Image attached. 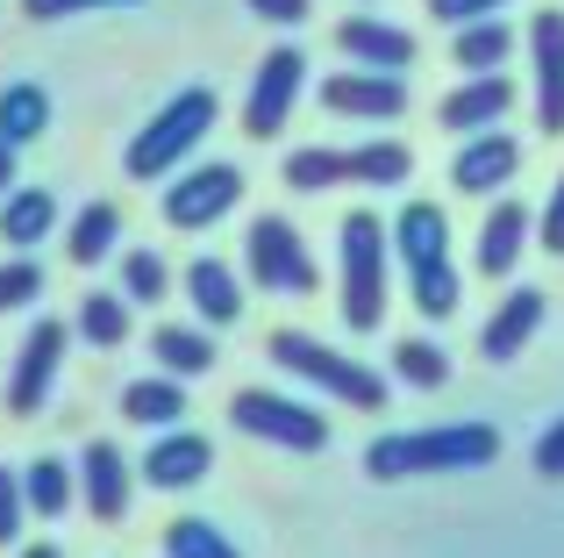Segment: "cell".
<instances>
[{"label":"cell","instance_id":"5bb4252c","mask_svg":"<svg viewBox=\"0 0 564 558\" xmlns=\"http://www.w3.org/2000/svg\"><path fill=\"white\" fill-rule=\"evenodd\" d=\"M129 494H137V473H129V451L94 437L79 451V502L94 508V523H122L129 516Z\"/></svg>","mask_w":564,"mask_h":558},{"label":"cell","instance_id":"83f0119b","mask_svg":"<svg viewBox=\"0 0 564 558\" xmlns=\"http://www.w3.org/2000/svg\"><path fill=\"white\" fill-rule=\"evenodd\" d=\"M344 165H350V180H358V186H408L414 151L400 137H372V143H358V151H344Z\"/></svg>","mask_w":564,"mask_h":558},{"label":"cell","instance_id":"4fadbf2b","mask_svg":"<svg viewBox=\"0 0 564 558\" xmlns=\"http://www.w3.org/2000/svg\"><path fill=\"white\" fill-rule=\"evenodd\" d=\"M529 72H536V129L564 137V14L543 8L529 22Z\"/></svg>","mask_w":564,"mask_h":558},{"label":"cell","instance_id":"5b68a950","mask_svg":"<svg viewBox=\"0 0 564 558\" xmlns=\"http://www.w3.org/2000/svg\"><path fill=\"white\" fill-rule=\"evenodd\" d=\"M243 272H250V287H264V293H315V279H322L307 237L286 215H258V223L243 229Z\"/></svg>","mask_w":564,"mask_h":558},{"label":"cell","instance_id":"d6a6232c","mask_svg":"<svg viewBox=\"0 0 564 558\" xmlns=\"http://www.w3.org/2000/svg\"><path fill=\"white\" fill-rule=\"evenodd\" d=\"M122 293H129L137 308H158V301L172 293V266H165L158 251H122Z\"/></svg>","mask_w":564,"mask_h":558},{"label":"cell","instance_id":"603a6c76","mask_svg":"<svg viewBox=\"0 0 564 558\" xmlns=\"http://www.w3.org/2000/svg\"><path fill=\"white\" fill-rule=\"evenodd\" d=\"M151 358H158V373H172V379H200V373H215V336L193 330V322H158Z\"/></svg>","mask_w":564,"mask_h":558},{"label":"cell","instance_id":"7402d4cb","mask_svg":"<svg viewBox=\"0 0 564 558\" xmlns=\"http://www.w3.org/2000/svg\"><path fill=\"white\" fill-rule=\"evenodd\" d=\"M122 416L137 422V430H180V416H186V379H172V373L129 379V387H122Z\"/></svg>","mask_w":564,"mask_h":558},{"label":"cell","instance_id":"60d3db41","mask_svg":"<svg viewBox=\"0 0 564 558\" xmlns=\"http://www.w3.org/2000/svg\"><path fill=\"white\" fill-rule=\"evenodd\" d=\"M536 473H551V480L564 473V416H557V422H551V430H543V437H536Z\"/></svg>","mask_w":564,"mask_h":558},{"label":"cell","instance_id":"8fae6325","mask_svg":"<svg viewBox=\"0 0 564 558\" xmlns=\"http://www.w3.org/2000/svg\"><path fill=\"white\" fill-rule=\"evenodd\" d=\"M207 465H215V444L193 430H151V451L137 459V480L158 494H186L207 480Z\"/></svg>","mask_w":564,"mask_h":558},{"label":"cell","instance_id":"1f68e13d","mask_svg":"<svg viewBox=\"0 0 564 558\" xmlns=\"http://www.w3.org/2000/svg\"><path fill=\"white\" fill-rule=\"evenodd\" d=\"M165 558H243V551H236L207 516H180V523L165 530Z\"/></svg>","mask_w":564,"mask_h":558},{"label":"cell","instance_id":"d590c367","mask_svg":"<svg viewBox=\"0 0 564 558\" xmlns=\"http://www.w3.org/2000/svg\"><path fill=\"white\" fill-rule=\"evenodd\" d=\"M22 523H29L22 473H8V465H0V545H14V537H22Z\"/></svg>","mask_w":564,"mask_h":558},{"label":"cell","instance_id":"ba28073f","mask_svg":"<svg viewBox=\"0 0 564 558\" xmlns=\"http://www.w3.org/2000/svg\"><path fill=\"white\" fill-rule=\"evenodd\" d=\"M243 201V165H193V172H172V186H165V223L172 229H215L221 215Z\"/></svg>","mask_w":564,"mask_h":558},{"label":"cell","instance_id":"30bf717a","mask_svg":"<svg viewBox=\"0 0 564 558\" xmlns=\"http://www.w3.org/2000/svg\"><path fill=\"white\" fill-rule=\"evenodd\" d=\"M322 115H344V122H393L408 115V79L400 72H329L322 79Z\"/></svg>","mask_w":564,"mask_h":558},{"label":"cell","instance_id":"4316f807","mask_svg":"<svg viewBox=\"0 0 564 558\" xmlns=\"http://www.w3.org/2000/svg\"><path fill=\"white\" fill-rule=\"evenodd\" d=\"M22 494H29V516H65L72 502H79V473H72L65 459H29L22 465Z\"/></svg>","mask_w":564,"mask_h":558},{"label":"cell","instance_id":"8d00e7d4","mask_svg":"<svg viewBox=\"0 0 564 558\" xmlns=\"http://www.w3.org/2000/svg\"><path fill=\"white\" fill-rule=\"evenodd\" d=\"M508 0H429V14L436 22H451V29H465V22H486V14H500Z\"/></svg>","mask_w":564,"mask_h":558},{"label":"cell","instance_id":"f35d334b","mask_svg":"<svg viewBox=\"0 0 564 558\" xmlns=\"http://www.w3.org/2000/svg\"><path fill=\"white\" fill-rule=\"evenodd\" d=\"M86 8H137V0H22V14L57 22V14H86Z\"/></svg>","mask_w":564,"mask_h":558},{"label":"cell","instance_id":"ac0fdd59","mask_svg":"<svg viewBox=\"0 0 564 558\" xmlns=\"http://www.w3.org/2000/svg\"><path fill=\"white\" fill-rule=\"evenodd\" d=\"M543 315H551V301H543L536 287H514L508 301L486 315V330H479V351H486V365H508V358H522V344L543 330Z\"/></svg>","mask_w":564,"mask_h":558},{"label":"cell","instance_id":"277c9868","mask_svg":"<svg viewBox=\"0 0 564 558\" xmlns=\"http://www.w3.org/2000/svg\"><path fill=\"white\" fill-rule=\"evenodd\" d=\"M386 258H393V229L372 208H350L336 237V272H344V322L358 336L386 322Z\"/></svg>","mask_w":564,"mask_h":558},{"label":"cell","instance_id":"74e56055","mask_svg":"<svg viewBox=\"0 0 564 558\" xmlns=\"http://www.w3.org/2000/svg\"><path fill=\"white\" fill-rule=\"evenodd\" d=\"M536 237H543V251H551V258H564V172H557L551 201H543V229H536Z\"/></svg>","mask_w":564,"mask_h":558},{"label":"cell","instance_id":"d6986e66","mask_svg":"<svg viewBox=\"0 0 564 558\" xmlns=\"http://www.w3.org/2000/svg\"><path fill=\"white\" fill-rule=\"evenodd\" d=\"M186 301H193V315H200L207 330H229V322L243 315V279L221 266V258H193L186 266Z\"/></svg>","mask_w":564,"mask_h":558},{"label":"cell","instance_id":"4dcf8cb0","mask_svg":"<svg viewBox=\"0 0 564 558\" xmlns=\"http://www.w3.org/2000/svg\"><path fill=\"white\" fill-rule=\"evenodd\" d=\"M279 180H286L293 194H322V186H344L350 165H344V151H329V143H307V151L286 158V172H279Z\"/></svg>","mask_w":564,"mask_h":558},{"label":"cell","instance_id":"7a4b0ae2","mask_svg":"<svg viewBox=\"0 0 564 558\" xmlns=\"http://www.w3.org/2000/svg\"><path fill=\"white\" fill-rule=\"evenodd\" d=\"M215 115H221V100L207 94V86H186V94H172L165 108H158L151 122H143L137 137H129V151H122V172H129V180H158V172L186 165V158L207 143Z\"/></svg>","mask_w":564,"mask_h":558},{"label":"cell","instance_id":"52a82bcc","mask_svg":"<svg viewBox=\"0 0 564 558\" xmlns=\"http://www.w3.org/2000/svg\"><path fill=\"white\" fill-rule=\"evenodd\" d=\"M301 86H307V51L279 43V51L264 57L258 72H250V94H243V137H250V143H272L279 129L293 122V100H301Z\"/></svg>","mask_w":564,"mask_h":558},{"label":"cell","instance_id":"7c38bea8","mask_svg":"<svg viewBox=\"0 0 564 558\" xmlns=\"http://www.w3.org/2000/svg\"><path fill=\"white\" fill-rule=\"evenodd\" d=\"M514 172H522V143H514L508 129H479V137H465V151L451 158V186L471 194V201H494Z\"/></svg>","mask_w":564,"mask_h":558},{"label":"cell","instance_id":"ffe728a7","mask_svg":"<svg viewBox=\"0 0 564 558\" xmlns=\"http://www.w3.org/2000/svg\"><path fill=\"white\" fill-rule=\"evenodd\" d=\"M522 244H529V208L500 194L494 215L479 223V272L486 279H508L514 266H522Z\"/></svg>","mask_w":564,"mask_h":558},{"label":"cell","instance_id":"f1b7e54d","mask_svg":"<svg viewBox=\"0 0 564 558\" xmlns=\"http://www.w3.org/2000/svg\"><path fill=\"white\" fill-rule=\"evenodd\" d=\"M129 308H137L129 293H100V287H94V293L79 301V322H72V330H79L94 351H122V344H129Z\"/></svg>","mask_w":564,"mask_h":558},{"label":"cell","instance_id":"e575fe53","mask_svg":"<svg viewBox=\"0 0 564 558\" xmlns=\"http://www.w3.org/2000/svg\"><path fill=\"white\" fill-rule=\"evenodd\" d=\"M457 301H465V287H457V266L414 272V308H422L429 322H436V315H457Z\"/></svg>","mask_w":564,"mask_h":558},{"label":"cell","instance_id":"836d02e7","mask_svg":"<svg viewBox=\"0 0 564 558\" xmlns=\"http://www.w3.org/2000/svg\"><path fill=\"white\" fill-rule=\"evenodd\" d=\"M43 301V266L36 258H8V266H0V315H14V308H36Z\"/></svg>","mask_w":564,"mask_h":558},{"label":"cell","instance_id":"484cf974","mask_svg":"<svg viewBox=\"0 0 564 558\" xmlns=\"http://www.w3.org/2000/svg\"><path fill=\"white\" fill-rule=\"evenodd\" d=\"M451 57L465 65V79H479V72H508V57H514V29H508V14L465 22V29H457V43H451Z\"/></svg>","mask_w":564,"mask_h":558},{"label":"cell","instance_id":"e0dca14e","mask_svg":"<svg viewBox=\"0 0 564 558\" xmlns=\"http://www.w3.org/2000/svg\"><path fill=\"white\" fill-rule=\"evenodd\" d=\"M336 51L358 57L365 72H408L414 65V36L400 22H379V14H350V22H336Z\"/></svg>","mask_w":564,"mask_h":558},{"label":"cell","instance_id":"7bdbcfd3","mask_svg":"<svg viewBox=\"0 0 564 558\" xmlns=\"http://www.w3.org/2000/svg\"><path fill=\"white\" fill-rule=\"evenodd\" d=\"M22 558H65V551H57V545H29Z\"/></svg>","mask_w":564,"mask_h":558},{"label":"cell","instance_id":"b9f144b4","mask_svg":"<svg viewBox=\"0 0 564 558\" xmlns=\"http://www.w3.org/2000/svg\"><path fill=\"white\" fill-rule=\"evenodd\" d=\"M14 194V143H0V201Z\"/></svg>","mask_w":564,"mask_h":558},{"label":"cell","instance_id":"ab89813d","mask_svg":"<svg viewBox=\"0 0 564 558\" xmlns=\"http://www.w3.org/2000/svg\"><path fill=\"white\" fill-rule=\"evenodd\" d=\"M250 14H264V22H279V29H301L307 14H315V0H250Z\"/></svg>","mask_w":564,"mask_h":558},{"label":"cell","instance_id":"d4e9b609","mask_svg":"<svg viewBox=\"0 0 564 558\" xmlns=\"http://www.w3.org/2000/svg\"><path fill=\"white\" fill-rule=\"evenodd\" d=\"M43 129H51V94H43L36 79H8L0 86V143H43Z\"/></svg>","mask_w":564,"mask_h":558},{"label":"cell","instance_id":"9a60e30c","mask_svg":"<svg viewBox=\"0 0 564 558\" xmlns=\"http://www.w3.org/2000/svg\"><path fill=\"white\" fill-rule=\"evenodd\" d=\"M508 115H514V79L508 72H479L457 94H443L436 122L457 129V137H479V129H508Z\"/></svg>","mask_w":564,"mask_h":558},{"label":"cell","instance_id":"44dd1931","mask_svg":"<svg viewBox=\"0 0 564 558\" xmlns=\"http://www.w3.org/2000/svg\"><path fill=\"white\" fill-rule=\"evenodd\" d=\"M51 229H57L51 186H14V194L0 201V244H8V251H36Z\"/></svg>","mask_w":564,"mask_h":558},{"label":"cell","instance_id":"f546056e","mask_svg":"<svg viewBox=\"0 0 564 558\" xmlns=\"http://www.w3.org/2000/svg\"><path fill=\"white\" fill-rule=\"evenodd\" d=\"M393 379H408V387H422V394L451 387V351L429 344V336H400L393 344Z\"/></svg>","mask_w":564,"mask_h":558},{"label":"cell","instance_id":"6da1fadb","mask_svg":"<svg viewBox=\"0 0 564 558\" xmlns=\"http://www.w3.org/2000/svg\"><path fill=\"white\" fill-rule=\"evenodd\" d=\"M500 459L494 422H443V430H400L365 444V473L372 480H414V473H471V465Z\"/></svg>","mask_w":564,"mask_h":558},{"label":"cell","instance_id":"9c48e42d","mask_svg":"<svg viewBox=\"0 0 564 558\" xmlns=\"http://www.w3.org/2000/svg\"><path fill=\"white\" fill-rule=\"evenodd\" d=\"M65 344H72V330H65L57 315H43L36 330L22 336V351H14V373H8V416H36V408L51 401L57 365H65Z\"/></svg>","mask_w":564,"mask_h":558},{"label":"cell","instance_id":"2e32d148","mask_svg":"<svg viewBox=\"0 0 564 558\" xmlns=\"http://www.w3.org/2000/svg\"><path fill=\"white\" fill-rule=\"evenodd\" d=\"M393 258L408 266V279L451 266V223H443L436 201H408V208L393 215Z\"/></svg>","mask_w":564,"mask_h":558},{"label":"cell","instance_id":"8992f818","mask_svg":"<svg viewBox=\"0 0 564 558\" xmlns=\"http://www.w3.org/2000/svg\"><path fill=\"white\" fill-rule=\"evenodd\" d=\"M229 422L243 437H258V444H279V451H322L329 444V422L307 401H286V394H272V387L229 394Z\"/></svg>","mask_w":564,"mask_h":558},{"label":"cell","instance_id":"3957f363","mask_svg":"<svg viewBox=\"0 0 564 558\" xmlns=\"http://www.w3.org/2000/svg\"><path fill=\"white\" fill-rule=\"evenodd\" d=\"M264 351H272L279 373L322 387L329 401L365 408V416H372V408H386V373H372V365H358V358H344V351H329L322 336H307V330H272V336H264Z\"/></svg>","mask_w":564,"mask_h":558},{"label":"cell","instance_id":"cb8c5ba5","mask_svg":"<svg viewBox=\"0 0 564 558\" xmlns=\"http://www.w3.org/2000/svg\"><path fill=\"white\" fill-rule=\"evenodd\" d=\"M115 251H122V208H115V201H86L65 229V258L72 266H100V258H115Z\"/></svg>","mask_w":564,"mask_h":558}]
</instances>
